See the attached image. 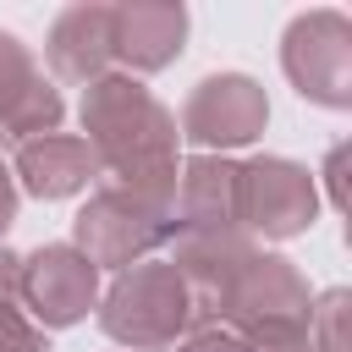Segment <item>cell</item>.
Listing matches in <instances>:
<instances>
[{
	"instance_id": "obj_1",
	"label": "cell",
	"mask_w": 352,
	"mask_h": 352,
	"mask_svg": "<svg viewBox=\"0 0 352 352\" xmlns=\"http://www.w3.org/2000/svg\"><path fill=\"white\" fill-rule=\"evenodd\" d=\"M170 264L187 286L192 324L198 330H231L248 336L270 319H308V280L297 275L292 258L264 253L248 231H204V236H176Z\"/></svg>"
},
{
	"instance_id": "obj_2",
	"label": "cell",
	"mask_w": 352,
	"mask_h": 352,
	"mask_svg": "<svg viewBox=\"0 0 352 352\" xmlns=\"http://www.w3.org/2000/svg\"><path fill=\"white\" fill-rule=\"evenodd\" d=\"M82 143L99 160L110 187H126L170 214L176 198V116L126 72H110L82 88Z\"/></svg>"
},
{
	"instance_id": "obj_3",
	"label": "cell",
	"mask_w": 352,
	"mask_h": 352,
	"mask_svg": "<svg viewBox=\"0 0 352 352\" xmlns=\"http://www.w3.org/2000/svg\"><path fill=\"white\" fill-rule=\"evenodd\" d=\"M94 308H99V330L126 352H165L192 330V302L170 258H143L132 270H116V280Z\"/></svg>"
},
{
	"instance_id": "obj_4",
	"label": "cell",
	"mask_w": 352,
	"mask_h": 352,
	"mask_svg": "<svg viewBox=\"0 0 352 352\" xmlns=\"http://www.w3.org/2000/svg\"><path fill=\"white\" fill-rule=\"evenodd\" d=\"M170 242V214L126 187H94L72 220V248L94 270H132Z\"/></svg>"
},
{
	"instance_id": "obj_5",
	"label": "cell",
	"mask_w": 352,
	"mask_h": 352,
	"mask_svg": "<svg viewBox=\"0 0 352 352\" xmlns=\"http://www.w3.org/2000/svg\"><path fill=\"white\" fill-rule=\"evenodd\" d=\"M319 214V187L314 170L286 160V154H253L236 165V226L264 242L302 236Z\"/></svg>"
},
{
	"instance_id": "obj_6",
	"label": "cell",
	"mask_w": 352,
	"mask_h": 352,
	"mask_svg": "<svg viewBox=\"0 0 352 352\" xmlns=\"http://www.w3.org/2000/svg\"><path fill=\"white\" fill-rule=\"evenodd\" d=\"M280 66L308 104L346 110L352 104V22L330 6L292 16L280 38Z\"/></svg>"
},
{
	"instance_id": "obj_7",
	"label": "cell",
	"mask_w": 352,
	"mask_h": 352,
	"mask_svg": "<svg viewBox=\"0 0 352 352\" xmlns=\"http://www.w3.org/2000/svg\"><path fill=\"white\" fill-rule=\"evenodd\" d=\"M270 121V99L264 88L248 77V72H214L204 77L187 104H182V121H176V138H187L198 154H231V148H248Z\"/></svg>"
},
{
	"instance_id": "obj_8",
	"label": "cell",
	"mask_w": 352,
	"mask_h": 352,
	"mask_svg": "<svg viewBox=\"0 0 352 352\" xmlns=\"http://www.w3.org/2000/svg\"><path fill=\"white\" fill-rule=\"evenodd\" d=\"M16 302H22V314H28L38 330L82 324L88 308L99 302V270H94L72 242H44L38 253L22 258Z\"/></svg>"
},
{
	"instance_id": "obj_9",
	"label": "cell",
	"mask_w": 352,
	"mask_h": 352,
	"mask_svg": "<svg viewBox=\"0 0 352 352\" xmlns=\"http://www.w3.org/2000/svg\"><path fill=\"white\" fill-rule=\"evenodd\" d=\"M66 99L38 72L33 50L16 33H0V143H33L44 132H60Z\"/></svg>"
},
{
	"instance_id": "obj_10",
	"label": "cell",
	"mask_w": 352,
	"mask_h": 352,
	"mask_svg": "<svg viewBox=\"0 0 352 352\" xmlns=\"http://www.w3.org/2000/svg\"><path fill=\"white\" fill-rule=\"evenodd\" d=\"M44 60L60 82H99L116 66V6H66L44 38Z\"/></svg>"
},
{
	"instance_id": "obj_11",
	"label": "cell",
	"mask_w": 352,
	"mask_h": 352,
	"mask_svg": "<svg viewBox=\"0 0 352 352\" xmlns=\"http://www.w3.org/2000/svg\"><path fill=\"white\" fill-rule=\"evenodd\" d=\"M204 231H242L236 226V165L220 154H192L176 170L170 198V242L204 236Z\"/></svg>"
},
{
	"instance_id": "obj_12",
	"label": "cell",
	"mask_w": 352,
	"mask_h": 352,
	"mask_svg": "<svg viewBox=\"0 0 352 352\" xmlns=\"http://www.w3.org/2000/svg\"><path fill=\"white\" fill-rule=\"evenodd\" d=\"M99 176V160H94V148L77 138V132H44V138H33V143H22L16 148V160H11V182H16V192H33V198H77V192H88V182Z\"/></svg>"
},
{
	"instance_id": "obj_13",
	"label": "cell",
	"mask_w": 352,
	"mask_h": 352,
	"mask_svg": "<svg viewBox=\"0 0 352 352\" xmlns=\"http://www.w3.org/2000/svg\"><path fill=\"white\" fill-rule=\"evenodd\" d=\"M182 38H187L182 6H116V66H126V77L165 72L182 55Z\"/></svg>"
},
{
	"instance_id": "obj_14",
	"label": "cell",
	"mask_w": 352,
	"mask_h": 352,
	"mask_svg": "<svg viewBox=\"0 0 352 352\" xmlns=\"http://www.w3.org/2000/svg\"><path fill=\"white\" fill-rule=\"evenodd\" d=\"M346 314H352V292L346 286H330V292H319L308 302V341H314V352H352Z\"/></svg>"
},
{
	"instance_id": "obj_15",
	"label": "cell",
	"mask_w": 352,
	"mask_h": 352,
	"mask_svg": "<svg viewBox=\"0 0 352 352\" xmlns=\"http://www.w3.org/2000/svg\"><path fill=\"white\" fill-rule=\"evenodd\" d=\"M236 341H242V352H314L308 319H270V324H258Z\"/></svg>"
},
{
	"instance_id": "obj_16",
	"label": "cell",
	"mask_w": 352,
	"mask_h": 352,
	"mask_svg": "<svg viewBox=\"0 0 352 352\" xmlns=\"http://www.w3.org/2000/svg\"><path fill=\"white\" fill-rule=\"evenodd\" d=\"M0 352H50V336L22 308H0Z\"/></svg>"
},
{
	"instance_id": "obj_17",
	"label": "cell",
	"mask_w": 352,
	"mask_h": 352,
	"mask_svg": "<svg viewBox=\"0 0 352 352\" xmlns=\"http://www.w3.org/2000/svg\"><path fill=\"white\" fill-rule=\"evenodd\" d=\"M176 352H242V341L231 330H187L176 341Z\"/></svg>"
},
{
	"instance_id": "obj_18",
	"label": "cell",
	"mask_w": 352,
	"mask_h": 352,
	"mask_svg": "<svg viewBox=\"0 0 352 352\" xmlns=\"http://www.w3.org/2000/svg\"><path fill=\"white\" fill-rule=\"evenodd\" d=\"M341 165H346V143H330V154H324V187H330V209H346V182H341Z\"/></svg>"
},
{
	"instance_id": "obj_19",
	"label": "cell",
	"mask_w": 352,
	"mask_h": 352,
	"mask_svg": "<svg viewBox=\"0 0 352 352\" xmlns=\"http://www.w3.org/2000/svg\"><path fill=\"white\" fill-rule=\"evenodd\" d=\"M16 286H22V253L0 248V308H16Z\"/></svg>"
},
{
	"instance_id": "obj_20",
	"label": "cell",
	"mask_w": 352,
	"mask_h": 352,
	"mask_svg": "<svg viewBox=\"0 0 352 352\" xmlns=\"http://www.w3.org/2000/svg\"><path fill=\"white\" fill-rule=\"evenodd\" d=\"M16 204H22V192H16V182H11V165H0V231L16 220Z\"/></svg>"
}]
</instances>
